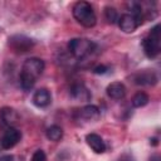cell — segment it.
I'll list each match as a JSON object with an SVG mask.
<instances>
[{"instance_id":"6da1fadb","label":"cell","mask_w":161,"mask_h":161,"mask_svg":"<svg viewBox=\"0 0 161 161\" xmlns=\"http://www.w3.org/2000/svg\"><path fill=\"white\" fill-rule=\"evenodd\" d=\"M44 67H45L44 60L35 57L28 58L23 63L21 72H20V86L24 91H30L34 87L35 82L43 73Z\"/></svg>"},{"instance_id":"7a4b0ae2","label":"cell","mask_w":161,"mask_h":161,"mask_svg":"<svg viewBox=\"0 0 161 161\" xmlns=\"http://www.w3.org/2000/svg\"><path fill=\"white\" fill-rule=\"evenodd\" d=\"M74 19L86 28H92L97 24V16L92 5L87 1H78L72 9Z\"/></svg>"},{"instance_id":"3957f363","label":"cell","mask_w":161,"mask_h":161,"mask_svg":"<svg viewBox=\"0 0 161 161\" xmlns=\"http://www.w3.org/2000/svg\"><path fill=\"white\" fill-rule=\"evenodd\" d=\"M160 24L155 25L148 35L142 40V48H143V52L146 54V57L148 58H156L158 54H160V50H161V36H160Z\"/></svg>"},{"instance_id":"277c9868","label":"cell","mask_w":161,"mask_h":161,"mask_svg":"<svg viewBox=\"0 0 161 161\" xmlns=\"http://www.w3.org/2000/svg\"><path fill=\"white\" fill-rule=\"evenodd\" d=\"M96 49V44L86 38H73L68 42V50L75 58H86Z\"/></svg>"},{"instance_id":"5b68a950","label":"cell","mask_w":161,"mask_h":161,"mask_svg":"<svg viewBox=\"0 0 161 161\" xmlns=\"http://www.w3.org/2000/svg\"><path fill=\"white\" fill-rule=\"evenodd\" d=\"M9 47L16 53H26L34 47V40L23 34H15L9 38Z\"/></svg>"},{"instance_id":"8992f818","label":"cell","mask_w":161,"mask_h":161,"mask_svg":"<svg viewBox=\"0 0 161 161\" xmlns=\"http://www.w3.org/2000/svg\"><path fill=\"white\" fill-rule=\"evenodd\" d=\"M132 80L137 86H155L158 80L157 74L151 69H143L138 70L135 74H132Z\"/></svg>"},{"instance_id":"52a82bcc","label":"cell","mask_w":161,"mask_h":161,"mask_svg":"<svg viewBox=\"0 0 161 161\" xmlns=\"http://www.w3.org/2000/svg\"><path fill=\"white\" fill-rule=\"evenodd\" d=\"M20 138H21V132L16 127H9L3 135L0 140V145L4 150H10L20 141Z\"/></svg>"},{"instance_id":"ba28073f","label":"cell","mask_w":161,"mask_h":161,"mask_svg":"<svg viewBox=\"0 0 161 161\" xmlns=\"http://www.w3.org/2000/svg\"><path fill=\"white\" fill-rule=\"evenodd\" d=\"M69 94L73 99L78 101V102H88L92 98V93L91 91L82 83H74L70 87Z\"/></svg>"},{"instance_id":"9c48e42d","label":"cell","mask_w":161,"mask_h":161,"mask_svg":"<svg viewBox=\"0 0 161 161\" xmlns=\"http://www.w3.org/2000/svg\"><path fill=\"white\" fill-rule=\"evenodd\" d=\"M33 103L35 107L38 108H44L48 107L52 102V94L47 88H39L34 92L33 98H31Z\"/></svg>"},{"instance_id":"30bf717a","label":"cell","mask_w":161,"mask_h":161,"mask_svg":"<svg viewBox=\"0 0 161 161\" xmlns=\"http://www.w3.org/2000/svg\"><path fill=\"white\" fill-rule=\"evenodd\" d=\"M0 121L8 128L9 127H14L19 122V114H18V112L14 108L3 107L0 109Z\"/></svg>"},{"instance_id":"8fae6325","label":"cell","mask_w":161,"mask_h":161,"mask_svg":"<svg viewBox=\"0 0 161 161\" xmlns=\"http://www.w3.org/2000/svg\"><path fill=\"white\" fill-rule=\"evenodd\" d=\"M117 23H118L119 29L125 33H133L140 26L137 20L131 14H122L121 16H118Z\"/></svg>"},{"instance_id":"7c38bea8","label":"cell","mask_w":161,"mask_h":161,"mask_svg":"<svg viewBox=\"0 0 161 161\" xmlns=\"http://www.w3.org/2000/svg\"><path fill=\"white\" fill-rule=\"evenodd\" d=\"M126 92H127V89H126L125 84L121 83V82H112L106 88L107 96L112 99H116V101L122 99L126 96Z\"/></svg>"},{"instance_id":"4fadbf2b","label":"cell","mask_w":161,"mask_h":161,"mask_svg":"<svg viewBox=\"0 0 161 161\" xmlns=\"http://www.w3.org/2000/svg\"><path fill=\"white\" fill-rule=\"evenodd\" d=\"M86 142L96 153H103L106 151V143L103 138L97 133H88L86 136Z\"/></svg>"},{"instance_id":"5bb4252c","label":"cell","mask_w":161,"mask_h":161,"mask_svg":"<svg viewBox=\"0 0 161 161\" xmlns=\"http://www.w3.org/2000/svg\"><path fill=\"white\" fill-rule=\"evenodd\" d=\"M78 113H79V118H82V119H84L87 122H94V121H97L99 118V114H101L99 108L97 106H94V104H87V106H84L83 108L79 109Z\"/></svg>"},{"instance_id":"9a60e30c","label":"cell","mask_w":161,"mask_h":161,"mask_svg":"<svg viewBox=\"0 0 161 161\" xmlns=\"http://www.w3.org/2000/svg\"><path fill=\"white\" fill-rule=\"evenodd\" d=\"M45 135H47L48 140H50L53 142H58L63 137V128L60 126H58V125H52L50 127L47 128Z\"/></svg>"},{"instance_id":"2e32d148","label":"cell","mask_w":161,"mask_h":161,"mask_svg":"<svg viewBox=\"0 0 161 161\" xmlns=\"http://www.w3.org/2000/svg\"><path fill=\"white\" fill-rule=\"evenodd\" d=\"M148 102H150V97H148V94H146L145 92H137V93L132 97V99H131L132 106L136 107V108L145 107Z\"/></svg>"},{"instance_id":"e0dca14e","label":"cell","mask_w":161,"mask_h":161,"mask_svg":"<svg viewBox=\"0 0 161 161\" xmlns=\"http://www.w3.org/2000/svg\"><path fill=\"white\" fill-rule=\"evenodd\" d=\"M104 16H106V20L109 23V24H114L117 23L118 20V13L114 8L112 6H106L104 8Z\"/></svg>"},{"instance_id":"ac0fdd59","label":"cell","mask_w":161,"mask_h":161,"mask_svg":"<svg viewBox=\"0 0 161 161\" xmlns=\"http://www.w3.org/2000/svg\"><path fill=\"white\" fill-rule=\"evenodd\" d=\"M30 161H47V155H45V152L43 150L39 148V150L34 151Z\"/></svg>"},{"instance_id":"d6986e66","label":"cell","mask_w":161,"mask_h":161,"mask_svg":"<svg viewBox=\"0 0 161 161\" xmlns=\"http://www.w3.org/2000/svg\"><path fill=\"white\" fill-rule=\"evenodd\" d=\"M107 70H108V67L104 64H98L93 68V73H96V74H104V73H107Z\"/></svg>"},{"instance_id":"ffe728a7","label":"cell","mask_w":161,"mask_h":161,"mask_svg":"<svg viewBox=\"0 0 161 161\" xmlns=\"http://www.w3.org/2000/svg\"><path fill=\"white\" fill-rule=\"evenodd\" d=\"M148 161H161V158H160V156H158L157 153H155V155H152V156L148 158Z\"/></svg>"},{"instance_id":"44dd1931","label":"cell","mask_w":161,"mask_h":161,"mask_svg":"<svg viewBox=\"0 0 161 161\" xmlns=\"http://www.w3.org/2000/svg\"><path fill=\"white\" fill-rule=\"evenodd\" d=\"M0 161H13V156H9V155L1 156V157H0Z\"/></svg>"},{"instance_id":"7402d4cb","label":"cell","mask_w":161,"mask_h":161,"mask_svg":"<svg viewBox=\"0 0 161 161\" xmlns=\"http://www.w3.org/2000/svg\"><path fill=\"white\" fill-rule=\"evenodd\" d=\"M157 141H158V140H157L156 137H152V138H150V143H151V145H153V146H156V145L158 143Z\"/></svg>"},{"instance_id":"603a6c76","label":"cell","mask_w":161,"mask_h":161,"mask_svg":"<svg viewBox=\"0 0 161 161\" xmlns=\"http://www.w3.org/2000/svg\"><path fill=\"white\" fill-rule=\"evenodd\" d=\"M119 161H132V158H131L130 156H127V155H125V156H122V157L119 158Z\"/></svg>"}]
</instances>
